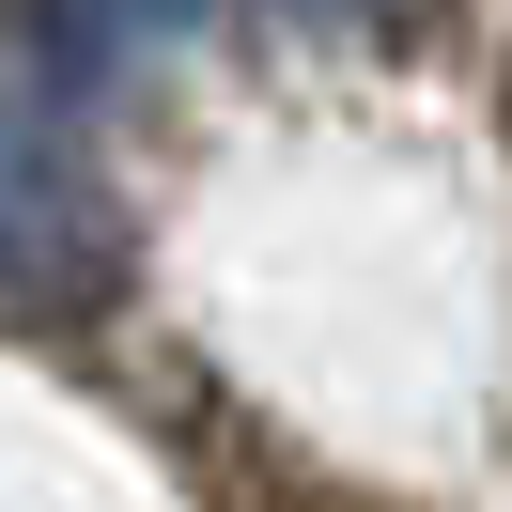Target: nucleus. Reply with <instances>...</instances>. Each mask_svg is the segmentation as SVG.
Masks as SVG:
<instances>
[{
  "label": "nucleus",
  "instance_id": "obj_1",
  "mask_svg": "<svg viewBox=\"0 0 512 512\" xmlns=\"http://www.w3.org/2000/svg\"><path fill=\"white\" fill-rule=\"evenodd\" d=\"M187 497L202 512H419V497H373V481L311 466V450L264 435L249 404H187Z\"/></svg>",
  "mask_w": 512,
  "mask_h": 512
},
{
  "label": "nucleus",
  "instance_id": "obj_2",
  "mask_svg": "<svg viewBox=\"0 0 512 512\" xmlns=\"http://www.w3.org/2000/svg\"><path fill=\"white\" fill-rule=\"evenodd\" d=\"M497 140H512V78H497Z\"/></svg>",
  "mask_w": 512,
  "mask_h": 512
}]
</instances>
